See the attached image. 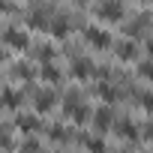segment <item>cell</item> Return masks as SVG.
<instances>
[{"label": "cell", "instance_id": "6da1fadb", "mask_svg": "<svg viewBox=\"0 0 153 153\" xmlns=\"http://www.w3.org/2000/svg\"><path fill=\"white\" fill-rule=\"evenodd\" d=\"M96 12H99V15H105V18H117L123 9H120V6H114V3H105V6H99Z\"/></svg>", "mask_w": 153, "mask_h": 153}, {"label": "cell", "instance_id": "7a4b0ae2", "mask_svg": "<svg viewBox=\"0 0 153 153\" xmlns=\"http://www.w3.org/2000/svg\"><path fill=\"white\" fill-rule=\"evenodd\" d=\"M87 39H90V42H108V33H105V30L90 27V30H87Z\"/></svg>", "mask_w": 153, "mask_h": 153}, {"label": "cell", "instance_id": "3957f363", "mask_svg": "<svg viewBox=\"0 0 153 153\" xmlns=\"http://www.w3.org/2000/svg\"><path fill=\"white\" fill-rule=\"evenodd\" d=\"M6 39H9V42H18V45H24V42H27V36H21V33H15V30H9V33H6Z\"/></svg>", "mask_w": 153, "mask_h": 153}, {"label": "cell", "instance_id": "277c9868", "mask_svg": "<svg viewBox=\"0 0 153 153\" xmlns=\"http://www.w3.org/2000/svg\"><path fill=\"white\" fill-rule=\"evenodd\" d=\"M141 75H147V78H153V60L141 63Z\"/></svg>", "mask_w": 153, "mask_h": 153}, {"label": "cell", "instance_id": "5b68a950", "mask_svg": "<svg viewBox=\"0 0 153 153\" xmlns=\"http://www.w3.org/2000/svg\"><path fill=\"white\" fill-rule=\"evenodd\" d=\"M144 105H147V108L153 111V93H147V99H144Z\"/></svg>", "mask_w": 153, "mask_h": 153}]
</instances>
